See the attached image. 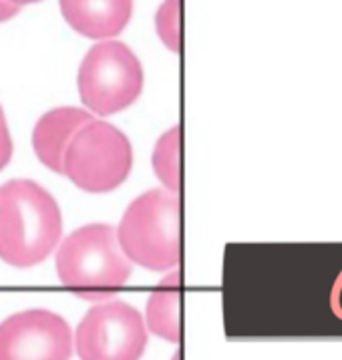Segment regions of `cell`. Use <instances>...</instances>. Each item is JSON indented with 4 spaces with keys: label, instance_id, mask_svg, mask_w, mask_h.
Wrapping results in <instances>:
<instances>
[{
    "label": "cell",
    "instance_id": "obj_1",
    "mask_svg": "<svg viewBox=\"0 0 342 360\" xmlns=\"http://www.w3.org/2000/svg\"><path fill=\"white\" fill-rule=\"evenodd\" d=\"M63 233L55 198L30 179L0 186V259L15 268L37 266L51 256Z\"/></svg>",
    "mask_w": 342,
    "mask_h": 360
},
{
    "label": "cell",
    "instance_id": "obj_2",
    "mask_svg": "<svg viewBox=\"0 0 342 360\" xmlns=\"http://www.w3.org/2000/svg\"><path fill=\"white\" fill-rule=\"evenodd\" d=\"M57 272L63 286L72 294L85 300H105L125 286L131 262L111 226L89 224L61 244Z\"/></svg>",
    "mask_w": 342,
    "mask_h": 360
},
{
    "label": "cell",
    "instance_id": "obj_3",
    "mask_svg": "<svg viewBox=\"0 0 342 360\" xmlns=\"http://www.w3.org/2000/svg\"><path fill=\"white\" fill-rule=\"evenodd\" d=\"M179 198L167 189H151L131 202L117 230V240L127 256L153 272L171 270L182 259Z\"/></svg>",
    "mask_w": 342,
    "mask_h": 360
},
{
    "label": "cell",
    "instance_id": "obj_4",
    "mask_svg": "<svg viewBox=\"0 0 342 360\" xmlns=\"http://www.w3.org/2000/svg\"><path fill=\"white\" fill-rule=\"evenodd\" d=\"M131 167L133 149L125 133L95 119L72 137L63 158V173L77 188L91 193L117 189Z\"/></svg>",
    "mask_w": 342,
    "mask_h": 360
},
{
    "label": "cell",
    "instance_id": "obj_5",
    "mask_svg": "<svg viewBox=\"0 0 342 360\" xmlns=\"http://www.w3.org/2000/svg\"><path fill=\"white\" fill-rule=\"evenodd\" d=\"M81 101L97 115H113L141 95L143 67L127 44L97 43L79 69Z\"/></svg>",
    "mask_w": 342,
    "mask_h": 360
},
{
    "label": "cell",
    "instance_id": "obj_6",
    "mask_svg": "<svg viewBox=\"0 0 342 360\" xmlns=\"http://www.w3.org/2000/svg\"><path fill=\"white\" fill-rule=\"evenodd\" d=\"M75 346L81 360H139L147 346V328L131 304H97L81 320Z\"/></svg>",
    "mask_w": 342,
    "mask_h": 360
},
{
    "label": "cell",
    "instance_id": "obj_7",
    "mask_svg": "<svg viewBox=\"0 0 342 360\" xmlns=\"http://www.w3.org/2000/svg\"><path fill=\"white\" fill-rule=\"evenodd\" d=\"M72 334L51 310H25L0 324V360H69Z\"/></svg>",
    "mask_w": 342,
    "mask_h": 360
},
{
    "label": "cell",
    "instance_id": "obj_8",
    "mask_svg": "<svg viewBox=\"0 0 342 360\" xmlns=\"http://www.w3.org/2000/svg\"><path fill=\"white\" fill-rule=\"evenodd\" d=\"M61 13L83 37L105 41L127 27L133 0H61Z\"/></svg>",
    "mask_w": 342,
    "mask_h": 360
},
{
    "label": "cell",
    "instance_id": "obj_9",
    "mask_svg": "<svg viewBox=\"0 0 342 360\" xmlns=\"http://www.w3.org/2000/svg\"><path fill=\"white\" fill-rule=\"evenodd\" d=\"M93 121L91 113L77 107H58L44 113L32 131V147L37 158L49 169L63 173V158L72 137Z\"/></svg>",
    "mask_w": 342,
    "mask_h": 360
},
{
    "label": "cell",
    "instance_id": "obj_10",
    "mask_svg": "<svg viewBox=\"0 0 342 360\" xmlns=\"http://www.w3.org/2000/svg\"><path fill=\"white\" fill-rule=\"evenodd\" d=\"M147 326L159 338L179 342L182 338V276L173 272L157 284L147 302Z\"/></svg>",
    "mask_w": 342,
    "mask_h": 360
},
{
    "label": "cell",
    "instance_id": "obj_11",
    "mask_svg": "<svg viewBox=\"0 0 342 360\" xmlns=\"http://www.w3.org/2000/svg\"><path fill=\"white\" fill-rule=\"evenodd\" d=\"M182 131L179 127L165 131L157 139L153 149V169L159 181L165 186L167 191L177 193L182 188V143H179Z\"/></svg>",
    "mask_w": 342,
    "mask_h": 360
},
{
    "label": "cell",
    "instance_id": "obj_12",
    "mask_svg": "<svg viewBox=\"0 0 342 360\" xmlns=\"http://www.w3.org/2000/svg\"><path fill=\"white\" fill-rule=\"evenodd\" d=\"M156 29L161 43L173 53L182 49V0H165L156 15Z\"/></svg>",
    "mask_w": 342,
    "mask_h": 360
},
{
    "label": "cell",
    "instance_id": "obj_13",
    "mask_svg": "<svg viewBox=\"0 0 342 360\" xmlns=\"http://www.w3.org/2000/svg\"><path fill=\"white\" fill-rule=\"evenodd\" d=\"M11 158H13V139H11L4 111L0 107V169L11 161Z\"/></svg>",
    "mask_w": 342,
    "mask_h": 360
},
{
    "label": "cell",
    "instance_id": "obj_14",
    "mask_svg": "<svg viewBox=\"0 0 342 360\" xmlns=\"http://www.w3.org/2000/svg\"><path fill=\"white\" fill-rule=\"evenodd\" d=\"M18 11H20V6L11 4L8 0H0V22H4V20H11L13 16L18 15Z\"/></svg>",
    "mask_w": 342,
    "mask_h": 360
},
{
    "label": "cell",
    "instance_id": "obj_15",
    "mask_svg": "<svg viewBox=\"0 0 342 360\" xmlns=\"http://www.w3.org/2000/svg\"><path fill=\"white\" fill-rule=\"evenodd\" d=\"M11 4H16V6H23V4H30V2H39V0H8Z\"/></svg>",
    "mask_w": 342,
    "mask_h": 360
},
{
    "label": "cell",
    "instance_id": "obj_16",
    "mask_svg": "<svg viewBox=\"0 0 342 360\" xmlns=\"http://www.w3.org/2000/svg\"><path fill=\"white\" fill-rule=\"evenodd\" d=\"M171 360H182V352H175V356Z\"/></svg>",
    "mask_w": 342,
    "mask_h": 360
}]
</instances>
